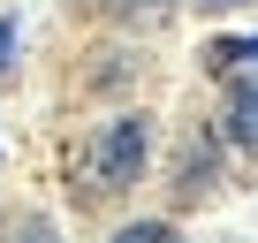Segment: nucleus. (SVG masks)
Segmentation results:
<instances>
[{
  "label": "nucleus",
  "instance_id": "obj_6",
  "mask_svg": "<svg viewBox=\"0 0 258 243\" xmlns=\"http://www.w3.org/2000/svg\"><path fill=\"white\" fill-rule=\"evenodd\" d=\"M213 8H228V0H213Z\"/></svg>",
  "mask_w": 258,
  "mask_h": 243
},
{
  "label": "nucleus",
  "instance_id": "obj_2",
  "mask_svg": "<svg viewBox=\"0 0 258 243\" xmlns=\"http://www.w3.org/2000/svg\"><path fill=\"white\" fill-rule=\"evenodd\" d=\"M228 137L243 152H258V76H235L228 84Z\"/></svg>",
  "mask_w": 258,
  "mask_h": 243
},
{
  "label": "nucleus",
  "instance_id": "obj_3",
  "mask_svg": "<svg viewBox=\"0 0 258 243\" xmlns=\"http://www.w3.org/2000/svg\"><path fill=\"white\" fill-rule=\"evenodd\" d=\"M114 243H175V228H160V220H137V228H121Z\"/></svg>",
  "mask_w": 258,
  "mask_h": 243
},
{
  "label": "nucleus",
  "instance_id": "obj_7",
  "mask_svg": "<svg viewBox=\"0 0 258 243\" xmlns=\"http://www.w3.org/2000/svg\"><path fill=\"white\" fill-rule=\"evenodd\" d=\"M31 243H46V235H31Z\"/></svg>",
  "mask_w": 258,
  "mask_h": 243
},
{
  "label": "nucleus",
  "instance_id": "obj_5",
  "mask_svg": "<svg viewBox=\"0 0 258 243\" xmlns=\"http://www.w3.org/2000/svg\"><path fill=\"white\" fill-rule=\"evenodd\" d=\"M8 53H16V23H0V69H8Z\"/></svg>",
  "mask_w": 258,
  "mask_h": 243
},
{
  "label": "nucleus",
  "instance_id": "obj_1",
  "mask_svg": "<svg viewBox=\"0 0 258 243\" xmlns=\"http://www.w3.org/2000/svg\"><path fill=\"white\" fill-rule=\"evenodd\" d=\"M145 175V114H121L91 137V183L99 190H129Z\"/></svg>",
  "mask_w": 258,
  "mask_h": 243
},
{
  "label": "nucleus",
  "instance_id": "obj_4",
  "mask_svg": "<svg viewBox=\"0 0 258 243\" xmlns=\"http://www.w3.org/2000/svg\"><path fill=\"white\" fill-rule=\"evenodd\" d=\"M228 61H258V38H228V46H213V69H228Z\"/></svg>",
  "mask_w": 258,
  "mask_h": 243
}]
</instances>
